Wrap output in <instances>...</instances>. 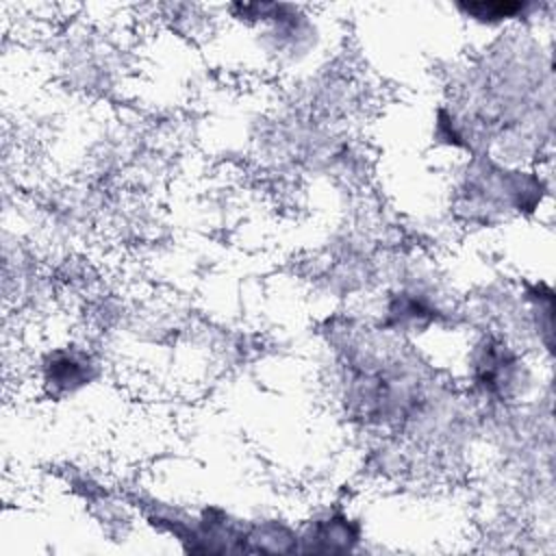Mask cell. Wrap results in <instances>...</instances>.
Returning a JSON list of instances; mask_svg holds the SVG:
<instances>
[{
    "mask_svg": "<svg viewBox=\"0 0 556 556\" xmlns=\"http://www.w3.org/2000/svg\"><path fill=\"white\" fill-rule=\"evenodd\" d=\"M456 9L471 22L480 26H502L510 22H519L530 15L534 4L530 2H510V0H495V2H463Z\"/></svg>",
    "mask_w": 556,
    "mask_h": 556,
    "instance_id": "cell-7",
    "label": "cell"
},
{
    "mask_svg": "<svg viewBox=\"0 0 556 556\" xmlns=\"http://www.w3.org/2000/svg\"><path fill=\"white\" fill-rule=\"evenodd\" d=\"M439 311L426 293L400 289L389 295L384 304L382 326L391 332H421L434 324Z\"/></svg>",
    "mask_w": 556,
    "mask_h": 556,
    "instance_id": "cell-5",
    "label": "cell"
},
{
    "mask_svg": "<svg viewBox=\"0 0 556 556\" xmlns=\"http://www.w3.org/2000/svg\"><path fill=\"white\" fill-rule=\"evenodd\" d=\"M363 541V521L345 508L319 510L298 528V552L306 554H354Z\"/></svg>",
    "mask_w": 556,
    "mask_h": 556,
    "instance_id": "cell-3",
    "label": "cell"
},
{
    "mask_svg": "<svg viewBox=\"0 0 556 556\" xmlns=\"http://www.w3.org/2000/svg\"><path fill=\"white\" fill-rule=\"evenodd\" d=\"M526 363L502 339H482L473 345L469 358V380L484 397L506 402L523 395L528 382Z\"/></svg>",
    "mask_w": 556,
    "mask_h": 556,
    "instance_id": "cell-2",
    "label": "cell"
},
{
    "mask_svg": "<svg viewBox=\"0 0 556 556\" xmlns=\"http://www.w3.org/2000/svg\"><path fill=\"white\" fill-rule=\"evenodd\" d=\"M245 552H267V554H291L298 552V528L282 521H256L248 526Z\"/></svg>",
    "mask_w": 556,
    "mask_h": 556,
    "instance_id": "cell-6",
    "label": "cell"
},
{
    "mask_svg": "<svg viewBox=\"0 0 556 556\" xmlns=\"http://www.w3.org/2000/svg\"><path fill=\"white\" fill-rule=\"evenodd\" d=\"M460 211L480 224H493L504 213H523L541 204L543 182L534 172L513 169L495 161H473L458 189Z\"/></svg>",
    "mask_w": 556,
    "mask_h": 556,
    "instance_id": "cell-1",
    "label": "cell"
},
{
    "mask_svg": "<svg viewBox=\"0 0 556 556\" xmlns=\"http://www.w3.org/2000/svg\"><path fill=\"white\" fill-rule=\"evenodd\" d=\"M98 376L93 356L74 345L52 348L41 358V384L50 397H67L89 387Z\"/></svg>",
    "mask_w": 556,
    "mask_h": 556,
    "instance_id": "cell-4",
    "label": "cell"
}]
</instances>
